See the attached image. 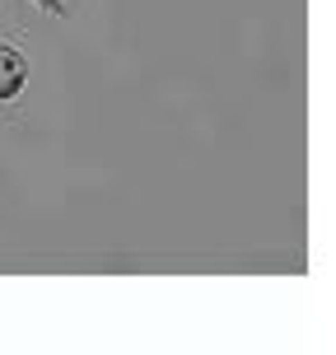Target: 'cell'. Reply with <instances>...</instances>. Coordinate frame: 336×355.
Wrapping results in <instances>:
<instances>
[{
  "mask_svg": "<svg viewBox=\"0 0 336 355\" xmlns=\"http://www.w3.org/2000/svg\"><path fill=\"white\" fill-rule=\"evenodd\" d=\"M24 85H28V56L10 42H0V98H19Z\"/></svg>",
  "mask_w": 336,
  "mask_h": 355,
  "instance_id": "1",
  "label": "cell"
},
{
  "mask_svg": "<svg viewBox=\"0 0 336 355\" xmlns=\"http://www.w3.org/2000/svg\"><path fill=\"white\" fill-rule=\"evenodd\" d=\"M37 10H47V15H56V19H66V0H33Z\"/></svg>",
  "mask_w": 336,
  "mask_h": 355,
  "instance_id": "2",
  "label": "cell"
}]
</instances>
